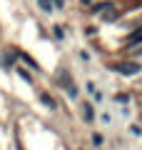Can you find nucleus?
<instances>
[{"mask_svg": "<svg viewBox=\"0 0 142 150\" xmlns=\"http://www.w3.org/2000/svg\"><path fill=\"white\" fill-rule=\"evenodd\" d=\"M117 70L122 75H135V73H140V65L137 63H125V65H117Z\"/></svg>", "mask_w": 142, "mask_h": 150, "instance_id": "1", "label": "nucleus"}, {"mask_svg": "<svg viewBox=\"0 0 142 150\" xmlns=\"http://www.w3.org/2000/svg\"><path fill=\"white\" fill-rule=\"evenodd\" d=\"M40 100H42V105H47V108H50V110H53V108H55V100H53V98H50V95H47V93H42V95H40Z\"/></svg>", "mask_w": 142, "mask_h": 150, "instance_id": "2", "label": "nucleus"}, {"mask_svg": "<svg viewBox=\"0 0 142 150\" xmlns=\"http://www.w3.org/2000/svg\"><path fill=\"white\" fill-rule=\"evenodd\" d=\"M140 40H142V30L140 33H132V35L127 38V43H140Z\"/></svg>", "mask_w": 142, "mask_h": 150, "instance_id": "3", "label": "nucleus"}, {"mask_svg": "<svg viewBox=\"0 0 142 150\" xmlns=\"http://www.w3.org/2000/svg\"><path fill=\"white\" fill-rule=\"evenodd\" d=\"M40 8L45 13H50V10H53V3H50V0H40Z\"/></svg>", "mask_w": 142, "mask_h": 150, "instance_id": "4", "label": "nucleus"}, {"mask_svg": "<svg viewBox=\"0 0 142 150\" xmlns=\"http://www.w3.org/2000/svg\"><path fill=\"white\" fill-rule=\"evenodd\" d=\"M92 115H95V112H92V108L87 105V108H85V118H87V120H92Z\"/></svg>", "mask_w": 142, "mask_h": 150, "instance_id": "5", "label": "nucleus"}]
</instances>
